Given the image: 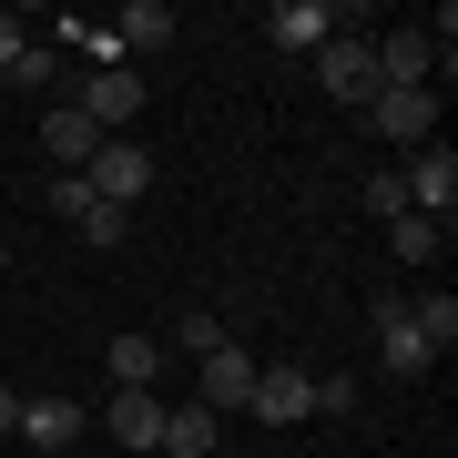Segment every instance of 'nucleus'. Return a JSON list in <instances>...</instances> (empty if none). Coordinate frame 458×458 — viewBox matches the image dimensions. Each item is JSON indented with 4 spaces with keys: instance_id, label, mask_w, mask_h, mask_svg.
I'll return each mask as SVG.
<instances>
[{
    "instance_id": "17",
    "label": "nucleus",
    "mask_w": 458,
    "mask_h": 458,
    "mask_svg": "<svg viewBox=\"0 0 458 458\" xmlns=\"http://www.w3.org/2000/svg\"><path fill=\"white\" fill-rule=\"evenodd\" d=\"M113 41H123V51H164V41H174V11H164V0H132V11L113 21Z\"/></svg>"
},
{
    "instance_id": "6",
    "label": "nucleus",
    "mask_w": 458,
    "mask_h": 458,
    "mask_svg": "<svg viewBox=\"0 0 458 458\" xmlns=\"http://www.w3.org/2000/svg\"><path fill=\"white\" fill-rule=\"evenodd\" d=\"M367 51H377V92H428V62H438L428 31H387V41H367Z\"/></svg>"
},
{
    "instance_id": "2",
    "label": "nucleus",
    "mask_w": 458,
    "mask_h": 458,
    "mask_svg": "<svg viewBox=\"0 0 458 458\" xmlns=\"http://www.w3.org/2000/svg\"><path fill=\"white\" fill-rule=\"evenodd\" d=\"M397 183H408V214H428V225H448V214H458V153H448V143H418Z\"/></svg>"
},
{
    "instance_id": "19",
    "label": "nucleus",
    "mask_w": 458,
    "mask_h": 458,
    "mask_svg": "<svg viewBox=\"0 0 458 458\" xmlns=\"http://www.w3.org/2000/svg\"><path fill=\"white\" fill-rule=\"evenodd\" d=\"M438 234H448V225H428V214H397L387 245H397V265H428V255H438Z\"/></svg>"
},
{
    "instance_id": "11",
    "label": "nucleus",
    "mask_w": 458,
    "mask_h": 458,
    "mask_svg": "<svg viewBox=\"0 0 458 458\" xmlns=\"http://www.w3.org/2000/svg\"><path fill=\"white\" fill-rule=\"evenodd\" d=\"M21 438H31V458H62L82 438V408L72 397H21Z\"/></svg>"
},
{
    "instance_id": "25",
    "label": "nucleus",
    "mask_w": 458,
    "mask_h": 458,
    "mask_svg": "<svg viewBox=\"0 0 458 458\" xmlns=\"http://www.w3.org/2000/svg\"><path fill=\"white\" fill-rule=\"evenodd\" d=\"M11 428H21V387H0V438H11Z\"/></svg>"
},
{
    "instance_id": "8",
    "label": "nucleus",
    "mask_w": 458,
    "mask_h": 458,
    "mask_svg": "<svg viewBox=\"0 0 458 458\" xmlns=\"http://www.w3.org/2000/svg\"><path fill=\"white\" fill-rule=\"evenodd\" d=\"M194 377H204V408L214 418H225V408H245V397H255V357H245V346H214V357H194Z\"/></svg>"
},
{
    "instance_id": "4",
    "label": "nucleus",
    "mask_w": 458,
    "mask_h": 458,
    "mask_svg": "<svg viewBox=\"0 0 458 458\" xmlns=\"http://www.w3.org/2000/svg\"><path fill=\"white\" fill-rule=\"evenodd\" d=\"M316 82H327L336 102H357V113H367V102H377V51H367L357 31H336L327 51H316Z\"/></svg>"
},
{
    "instance_id": "7",
    "label": "nucleus",
    "mask_w": 458,
    "mask_h": 458,
    "mask_svg": "<svg viewBox=\"0 0 458 458\" xmlns=\"http://www.w3.org/2000/svg\"><path fill=\"white\" fill-rule=\"evenodd\" d=\"M72 113H82L92 132H123L132 113H143V72H132V62H123V72H92V92L72 102Z\"/></svg>"
},
{
    "instance_id": "10",
    "label": "nucleus",
    "mask_w": 458,
    "mask_h": 458,
    "mask_svg": "<svg viewBox=\"0 0 458 458\" xmlns=\"http://www.w3.org/2000/svg\"><path fill=\"white\" fill-rule=\"evenodd\" d=\"M265 31H276V51H327L346 21L327 11V0H276V21H265Z\"/></svg>"
},
{
    "instance_id": "13",
    "label": "nucleus",
    "mask_w": 458,
    "mask_h": 458,
    "mask_svg": "<svg viewBox=\"0 0 458 458\" xmlns=\"http://www.w3.org/2000/svg\"><path fill=\"white\" fill-rule=\"evenodd\" d=\"M214 438H225V418H214L204 397H183V408H164V438H153V448H174V458H204Z\"/></svg>"
},
{
    "instance_id": "21",
    "label": "nucleus",
    "mask_w": 458,
    "mask_h": 458,
    "mask_svg": "<svg viewBox=\"0 0 458 458\" xmlns=\"http://www.w3.org/2000/svg\"><path fill=\"white\" fill-rule=\"evenodd\" d=\"M225 346V316H204V306H183V357H214Z\"/></svg>"
},
{
    "instance_id": "12",
    "label": "nucleus",
    "mask_w": 458,
    "mask_h": 458,
    "mask_svg": "<svg viewBox=\"0 0 458 458\" xmlns=\"http://www.w3.org/2000/svg\"><path fill=\"white\" fill-rule=\"evenodd\" d=\"M164 438V397L153 387H113V448H153Z\"/></svg>"
},
{
    "instance_id": "1",
    "label": "nucleus",
    "mask_w": 458,
    "mask_h": 458,
    "mask_svg": "<svg viewBox=\"0 0 458 458\" xmlns=\"http://www.w3.org/2000/svg\"><path fill=\"white\" fill-rule=\"evenodd\" d=\"M82 194L132 214V194H153V153L132 143V132H102V143H92V164H82Z\"/></svg>"
},
{
    "instance_id": "23",
    "label": "nucleus",
    "mask_w": 458,
    "mask_h": 458,
    "mask_svg": "<svg viewBox=\"0 0 458 458\" xmlns=\"http://www.w3.org/2000/svg\"><path fill=\"white\" fill-rule=\"evenodd\" d=\"M357 408V377H316V418H346Z\"/></svg>"
},
{
    "instance_id": "9",
    "label": "nucleus",
    "mask_w": 458,
    "mask_h": 458,
    "mask_svg": "<svg viewBox=\"0 0 458 458\" xmlns=\"http://www.w3.org/2000/svg\"><path fill=\"white\" fill-rule=\"evenodd\" d=\"M367 123L387 132V143H408V153H418V143H438V102H428V92H377V102H367Z\"/></svg>"
},
{
    "instance_id": "18",
    "label": "nucleus",
    "mask_w": 458,
    "mask_h": 458,
    "mask_svg": "<svg viewBox=\"0 0 458 458\" xmlns=\"http://www.w3.org/2000/svg\"><path fill=\"white\" fill-rule=\"evenodd\" d=\"M153 367H164L153 336H113V387H153Z\"/></svg>"
},
{
    "instance_id": "5",
    "label": "nucleus",
    "mask_w": 458,
    "mask_h": 458,
    "mask_svg": "<svg viewBox=\"0 0 458 458\" xmlns=\"http://www.w3.org/2000/svg\"><path fill=\"white\" fill-rule=\"evenodd\" d=\"M377 357H387V377H428V367H438V357H428V336L408 327V295H377Z\"/></svg>"
},
{
    "instance_id": "15",
    "label": "nucleus",
    "mask_w": 458,
    "mask_h": 458,
    "mask_svg": "<svg viewBox=\"0 0 458 458\" xmlns=\"http://www.w3.org/2000/svg\"><path fill=\"white\" fill-rule=\"evenodd\" d=\"M408 327L428 336V357H448V346H458V295H448V285H428V295H408Z\"/></svg>"
},
{
    "instance_id": "26",
    "label": "nucleus",
    "mask_w": 458,
    "mask_h": 458,
    "mask_svg": "<svg viewBox=\"0 0 458 458\" xmlns=\"http://www.w3.org/2000/svg\"><path fill=\"white\" fill-rule=\"evenodd\" d=\"M0 276H11V234H0Z\"/></svg>"
},
{
    "instance_id": "3",
    "label": "nucleus",
    "mask_w": 458,
    "mask_h": 458,
    "mask_svg": "<svg viewBox=\"0 0 458 458\" xmlns=\"http://www.w3.org/2000/svg\"><path fill=\"white\" fill-rule=\"evenodd\" d=\"M245 408L265 418V428H285V418H316V377L295 367V357H276V367H255V397Z\"/></svg>"
},
{
    "instance_id": "20",
    "label": "nucleus",
    "mask_w": 458,
    "mask_h": 458,
    "mask_svg": "<svg viewBox=\"0 0 458 458\" xmlns=\"http://www.w3.org/2000/svg\"><path fill=\"white\" fill-rule=\"evenodd\" d=\"M357 204H367V214H387V225H397V214H408V183H397V174H367V183H357Z\"/></svg>"
},
{
    "instance_id": "16",
    "label": "nucleus",
    "mask_w": 458,
    "mask_h": 458,
    "mask_svg": "<svg viewBox=\"0 0 458 458\" xmlns=\"http://www.w3.org/2000/svg\"><path fill=\"white\" fill-rule=\"evenodd\" d=\"M41 143H51V164H62V174H82V164H92V143H102V132H92L82 113H51V123H41Z\"/></svg>"
},
{
    "instance_id": "14",
    "label": "nucleus",
    "mask_w": 458,
    "mask_h": 458,
    "mask_svg": "<svg viewBox=\"0 0 458 458\" xmlns=\"http://www.w3.org/2000/svg\"><path fill=\"white\" fill-rule=\"evenodd\" d=\"M11 82H31V92H41V82H51V51H41V41H21V21L0 11V92H11Z\"/></svg>"
},
{
    "instance_id": "22",
    "label": "nucleus",
    "mask_w": 458,
    "mask_h": 458,
    "mask_svg": "<svg viewBox=\"0 0 458 458\" xmlns=\"http://www.w3.org/2000/svg\"><path fill=\"white\" fill-rule=\"evenodd\" d=\"M72 225H82L92 245H123V225H132V214H123V204H82V214H72Z\"/></svg>"
},
{
    "instance_id": "24",
    "label": "nucleus",
    "mask_w": 458,
    "mask_h": 458,
    "mask_svg": "<svg viewBox=\"0 0 458 458\" xmlns=\"http://www.w3.org/2000/svg\"><path fill=\"white\" fill-rule=\"evenodd\" d=\"M41 204H51V214H62V225H72V214H82L92 194H82V174H51V194H41Z\"/></svg>"
}]
</instances>
